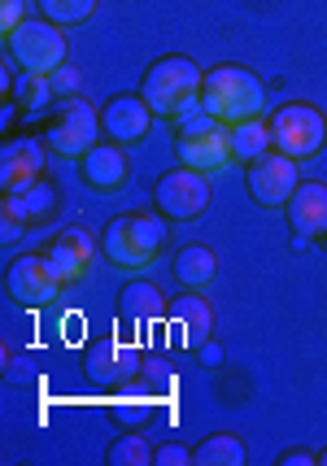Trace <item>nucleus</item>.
<instances>
[{"label":"nucleus","mask_w":327,"mask_h":466,"mask_svg":"<svg viewBox=\"0 0 327 466\" xmlns=\"http://www.w3.org/2000/svg\"><path fill=\"white\" fill-rule=\"evenodd\" d=\"M201 83H205V70L197 61L170 53V57H158L140 75V96L148 101V109L158 118L179 122L201 109Z\"/></svg>","instance_id":"nucleus-1"},{"label":"nucleus","mask_w":327,"mask_h":466,"mask_svg":"<svg viewBox=\"0 0 327 466\" xmlns=\"http://www.w3.org/2000/svg\"><path fill=\"white\" fill-rule=\"evenodd\" d=\"M201 109L209 118L227 122H249V118H262L266 114V83L240 66V61H223L214 70H205V83H201Z\"/></svg>","instance_id":"nucleus-2"},{"label":"nucleus","mask_w":327,"mask_h":466,"mask_svg":"<svg viewBox=\"0 0 327 466\" xmlns=\"http://www.w3.org/2000/svg\"><path fill=\"white\" fill-rule=\"evenodd\" d=\"M166 223L158 209H140V214H118L109 218L101 231V253L123 270H144L162 258L166 248Z\"/></svg>","instance_id":"nucleus-3"},{"label":"nucleus","mask_w":327,"mask_h":466,"mask_svg":"<svg viewBox=\"0 0 327 466\" xmlns=\"http://www.w3.org/2000/svg\"><path fill=\"white\" fill-rule=\"evenodd\" d=\"M101 109L83 96H62V101L48 109L44 118V131L40 140L53 157H66V162H79L87 148L101 144Z\"/></svg>","instance_id":"nucleus-4"},{"label":"nucleus","mask_w":327,"mask_h":466,"mask_svg":"<svg viewBox=\"0 0 327 466\" xmlns=\"http://www.w3.org/2000/svg\"><path fill=\"white\" fill-rule=\"evenodd\" d=\"M175 162L179 166H192L201 175H223L227 166L236 162L231 157V127L219 118H209L205 109L188 114V118L175 122Z\"/></svg>","instance_id":"nucleus-5"},{"label":"nucleus","mask_w":327,"mask_h":466,"mask_svg":"<svg viewBox=\"0 0 327 466\" xmlns=\"http://www.w3.org/2000/svg\"><path fill=\"white\" fill-rule=\"evenodd\" d=\"M271 140L275 153H284L292 162H306L314 153H323L327 144V114L314 101H288L271 114Z\"/></svg>","instance_id":"nucleus-6"},{"label":"nucleus","mask_w":327,"mask_h":466,"mask_svg":"<svg viewBox=\"0 0 327 466\" xmlns=\"http://www.w3.org/2000/svg\"><path fill=\"white\" fill-rule=\"evenodd\" d=\"M153 209L170 218V223H192L209 209V175L192 170V166H170L153 183Z\"/></svg>","instance_id":"nucleus-7"},{"label":"nucleus","mask_w":327,"mask_h":466,"mask_svg":"<svg viewBox=\"0 0 327 466\" xmlns=\"http://www.w3.org/2000/svg\"><path fill=\"white\" fill-rule=\"evenodd\" d=\"M9 40V57L18 61L22 70H40V75H53L57 66H66V26L48 18H26L14 31L5 35Z\"/></svg>","instance_id":"nucleus-8"},{"label":"nucleus","mask_w":327,"mask_h":466,"mask_svg":"<svg viewBox=\"0 0 327 466\" xmlns=\"http://www.w3.org/2000/svg\"><path fill=\"white\" fill-rule=\"evenodd\" d=\"M62 288L66 284L57 279V270H53V262L44 253H22V258H14L5 266V292L18 305H26V309H40V305L57 301Z\"/></svg>","instance_id":"nucleus-9"},{"label":"nucleus","mask_w":327,"mask_h":466,"mask_svg":"<svg viewBox=\"0 0 327 466\" xmlns=\"http://www.w3.org/2000/svg\"><path fill=\"white\" fill-rule=\"evenodd\" d=\"M140 349L136 345H123L114 336H101L92 345L83 349V375L92 380L97 388H118V384H131L140 375Z\"/></svg>","instance_id":"nucleus-10"},{"label":"nucleus","mask_w":327,"mask_h":466,"mask_svg":"<svg viewBox=\"0 0 327 466\" xmlns=\"http://www.w3.org/2000/svg\"><path fill=\"white\" fill-rule=\"evenodd\" d=\"M245 187H249V201H258L262 209H284L297 192V162L284 157V153H266L253 166H245Z\"/></svg>","instance_id":"nucleus-11"},{"label":"nucleus","mask_w":327,"mask_h":466,"mask_svg":"<svg viewBox=\"0 0 327 466\" xmlns=\"http://www.w3.org/2000/svg\"><path fill=\"white\" fill-rule=\"evenodd\" d=\"M153 109H148V101H144L140 92H118V96H109V101L101 105V131L105 140L114 144H144L148 140V131H153Z\"/></svg>","instance_id":"nucleus-12"},{"label":"nucleus","mask_w":327,"mask_h":466,"mask_svg":"<svg viewBox=\"0 0 327 466\" xmlns=\"http://www.w3.org/2000/svg\"><path fill=\"white\" fill-rule=\"evenodd\" d=\"M48 148L36 136H14L0 148V192H26L31 183L48 175Z\"/></svg>","instance_id":"nucleus-13"},{"label":"nucleus","mask_w":327,"mask_h":466,"mask_svg":"<svg viewBox=\"0 0 327 466\" xmlns=\"http://www.w3.org/2000/svg\"><path fill=\"white\" fill-rule=\"evenodd\" d=\"M79 179L87 183L92 192H101V197L123 192L127 179H131V162H127L123 144L101 140L97 148H87V153L79 157Z\"/></svg>","instance_id":"nucleus-14"},{"label":"nucleus","mask_w":327,"mask_h":466,"mask_svg":"<svg viewBox=\"0 0 327 466\" xmlns=\"http://www.w3.org/2000/svg\"><path fill=\"white\" fill-rule=\"evenodd\" d=\"M92 253H97V240H92L83 227H66L62 236H53V240H48V248H44V258L53 262V270H57V279H62L66 288L79 284L83 275H87Z\"/></svg>","instance_id":"nucleus-15"},{"label":"nucleus","mask_w":327,"mask_h":466,"mask_svg":"<svg viewBox=\"0 0 327 466\" xmlns=\"http://www.w3.org/2000/svg\"><path fill=\"white\" fill-rule=\"evenodd\" d=\"M170 323H175V336H179V345L184 349H197L209 340V331H214V305L205 301L197 288H188L179 292L175 301H170Z\"/></svg>","instance_id":"nucleus-16"},{"label":"nucleus","mask_w":327,"mask_h":466,"mask_svg":"<svg viewBox=\"0 0 327 466\" xmlns=\"http://www.w3.org/2000/svg\"><path fill=\"white\" fill-rule=\"evenodd\" d=\"M288 223L297 236H306V240H323L327 236V183L310 179V183H297V192H292V201L284 205Z\"/></svg>","instance_id":"nucleus-17"},{"label":"nucleus","mask_w":327,"mask_h":466,"mask_svg":"<svg viewBox=\"0 0 327 466\" xmlns=\"http://www.w3.org/2000/svg\"><path fill=\"white\" fill-rule=\"evenodd\" d=\"M170 270H175V279H179L184 288L205 292V288L219 279V253H214L209 244H184V248L175 253Z\"/></svg>","instance_id":"nucleus-18"},{"label":"nucleus","mask_w":327,"mask_h":466,"mask_svg":"<svg viewBox=\"0 0 327 466\" xmlns=\"http://www.w3.org/2000/svg\"><path fill=\"white\" fill-rule=\"evenodd\" d=\"M166 309H170L166 297L153 284H144V279H131V284H123V292H118V314H123L127 323H136V327L158 323Z\"/></svg>","instance_id":"nucleus-19"},{"label":"nucleus","mask_w":327,"mask_h":466,"mask_svg":"<svg viewBox=\"0 0 327 466\" xmlns=\"http://www.w3.org/2000/svg\"><path fill=\"white\" fill-rule=\"evenodd\" d=\"M9 101L26 109V114H48L53 105H57V92H53V79L40 75V70H18L14 79H9Z\"/></svg>","instance_id":"nucleus-20"},{"label":"nucleus","mask_w":327,"mask_h":466,"mask_svg":"<svg viewBox=\"0 0 327 466\" xmlns=\"http://www.w3.org/2000/svg\"><path fill=\"white\" fill-rule=\"evenodd\" d=\"M275 153V140H271V122L262 118H249L231 127V157L240 166H253L258 157Z\"/></svg>","instance_id":"nucleus-21"},{"label":"nucleus","mask_w":327,"mask_h":466,"mask_svg":"<svg viewBox=\"0 0 327 466\" xmlns=\"http://www.w3.org/2000/svg\"><path fill=\"white\" fill-rule=\"evenodd\" d=\"M22 205V218H26V227H36V223H48L57 209H62V192H57V183L44 175L40 183H31L26 192H14Z\"/></svg>","instance_id":"nucleus-22"},{"label":"nucleus","mask_w":327,"mask_h":466,"mask_svg":"<svg viewBox=\"0 0 327 466\" xmlns=\"http://www.w3.org/2000/svg\"><path fill=\"white\" fill-rule=\"evenodd\" d=\"M249 458V449L240 436L231 431H219V436H205L201 445L192 449V462L197 466H240Z\"/></svg>","instance_id":"nucleus-23"},{"label":"nucleus","mask_w":327,"mask_h":466,"mask_svg":"<svg viewBox=\"0 0 327 466\" xmlns=\"http://www.w3.org/2000/svg\"><path fill=\"white\" fill-rule=\"evenodd\" d=\"M36 5H40V18L57 22V26H83L101 0H36Z\"/></svg>","instance_id":"nucleus-24"},{"label":"nucleus","mask_w":327,"mask_h":466,"mask_svg":"<svg viewBox=\"0 0 327 466\" xmlns=\"http://www.w3.org/2000/svg\"><path fill=\"white\" fill-rule=\"evenodd\" d=\"M148 462H153V449H148V441L136 436V431L109 441V449H105V466H148Z\"/></svg>","instance_id":"nucleus-25"},{"label":"nucleus","mask_w":327,"mask_h":466,"mask_svg":"<svg viewBox=\"0 0 327 466\" xmlns=\"http://www.w3.org/2000/svg\"><path fill=\"white\" fill-rule=\"evenodd\" d=\"M48 79H53V92H57V101H62V96H79L83 75H79V66H75V61H66V66H57V70H53Z\"/></svg>","instance_id":"nucleus-26"},{"label":"nucleus","mask_w":327,"mask_h":466,"mask_svg":"<svg viewBox=\"0 0 327 466\" xmlns=\"http://www.w3.org/2000/svg\"><path fill=\"white\" fill-rule=\"evenodd\" d=\"M136 380H144L153 392H166V384H170V362H166V358H144Z\"/></svg>","instance_id":"nucleus-27"},{"label":"nucleus","mask_w":327,"mask_h":466,"mask_svg":"<svg viewBox=\"0 0 327 466\" xmlns=\"http://www.w3.org/2000/svg\"><path fill=\"white\" fill-rule=\"evenodd\" d=\"M22 22H26V0H0V31L14 35Z\"/></svg>","instance_id":"nucleus-28"},{"label":"nucleus","mask_w":327,"mask_h":466,"mask_svg":"<svg viewBox=\"0 0 327 466\" xmlns=\"http://www.w3.org/2000/svg\"><path fill=\"white\" fill-rule=\"evenodd\" d=\"M153 462H158V466H188V462H192V449H184V445H162L158 453H153Z\"/></svg>","instance_id":"nucleus-29"},{"label":"nucleus","mask_w":327,"mask_h":466,"mask_svg":"<svg viewBox=\"0 0 327 466\" xmlns=\"http://www.w3.org/2000/svg\"><path fill=\"white\" fill-rule=\"evenodd\" d=\"M275 466H319V453L314 449H284L275 458Z\"/></svg>","instance_id":"nucleus-30"},{"label":"nucleus","mask_w":327,"mask_h":466,"mask_svg":"<svg viewBox=\"0 0 327 466\" xmlns=\"http://www.w3.org/2000/svg\"><path fill=\"white\" fill-rule=\"evenodd\" d=\"M197 362H201V366H223V345H219V340H205V345H197Z\"/></svg>","instance_id":"nucleus-31"},{"label":"nucleus","mask_w":327,"mask_h":466,"mask_svg":"<svg viewBox=\"0 0 327 466\" xmlns=\"http://www.w3.org/2000/svg\"><path fill=\"white\" fill-rule=\"evenodd\" d=\"M319 466H327V449H319Z\"/></svg>","instance_id":"nucleus-32"}]
</instances>
